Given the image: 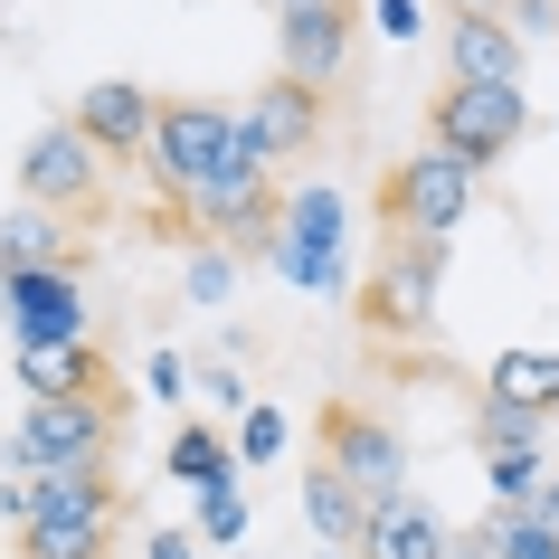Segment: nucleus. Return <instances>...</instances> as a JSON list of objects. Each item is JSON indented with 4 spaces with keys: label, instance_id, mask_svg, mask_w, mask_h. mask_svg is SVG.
Listing matches in <instances>:
<instances>
[{
    "label": "nucleus",
    "instance_id": "5",
    "mask_svg": "<svg viewBox=\"0 0 559 559\" xmlns=\"http://www.w3.org/2000/svg\"><path fill=\"white\" fill-rule=\"evenodd\" d=\"M123 408L95 389V399H29L20 437H10V474H48V465H105L115 455Z\"/></svg>",
    "mask_w": 559,
    "mask_h": 559
},
{
    "label": "nucleus",
    "instance_id": "28",
    "mask_svg": "<svg viewBox=\"0 0 559 559\" xmlns=\"http://www.w3.org/2000/svg\"><path fill=\"white\" fill-rule=\"evenodd\" d=\"M143 389H152V399H190V370H180V352H152V360H143Z\"/></svg>",
    "mask_w": 559,
    "mask_h": 559
},
{
    "label": "nucleus",
    "instance_id": "19",
    "mask_svg": "<svg viewBox=\"0 0 559 559\" xmlns=\"http://www.w3.org/2000/svg\"><path fill=\"white\" fill-rule=\"evenodd\" d=\"M171 484H190V493L237 484V445L218 437V427H180V437H171Z\"/></svg>",
    "mask_w": 559,
    "mask_h": 559
},
{
    "label": "nucleus",
    "instance_id": "33",
    "mask_svg": "<svg viewBox=\"0 0 559 559\" xmlns=\"http://www.w3.org/2000/svg\"><path fill=\"white\" fill-rule=\"evenodd\" d=\"M531 512H550V522H559V474L540 484V493H531Z\"/></svg>",
    "mask_w": 559,
    "mask_h": 559
},
{
    "label": "nucleus",
    "instance_id": "3",
    "mask_svg": "<svg viewBox=\"0 0 559 559\" xmlns=\"http://www.w3.org/2000/svg\"><path fill=\"white\" fill-rule=\"evenodd\" d=\"M437 285H445V237H417V228H389L380 265L360 275V323L380 342H408V332L437 323Z\"/></svg>",
    "mask_w": 559,
    "mask_h": 559
},
{
    "label": "nucleus",
    "instance_id": "34",
    "mask_svg": "<svg viewBox=\"0 0 559 559\" xmlns=\"http://www.w3.org/2000/svg\"><path fill=\"white\" fill-rule=\"evenodd\" d=\"M445 10H502V0H445Z\"/></svg>",
    "mask_w": 559,
    "mask_h": 559
},
{
    "label": "nucleus",
    "instance_id": "4",
    "mask_svg": "<svg viewBox=\"0 0 559 559\" xmlns=\"http://www.w3.org/2000/svg\"><path fill=\"white\" fill-rule=\"evenodd\" d=\"M105 143H95L86 123L67 115V123H38L29 133V152H20V200H48V209H67L76 228L86 218H105Z\"/></svg>",
    "mask_w": 559,
    "mask_h": 559
},
{
    "label": "nucleus",
    "instance_id": "31",
    "mask_svg": "<svg viewBox=\"0 0 559 559\" xmlns=\"http://www.w3.org/2000/svg\"><path fill=\"white\" fill-rule=\"evenodd\" d=\"M190 550H200V531H152L143 540V559H190Z\"/></svg>",
    "mask_w": 559,
    "mask_h": 559
},
{
    "label": "nucleus",
    "instance_id": "22",
    "mask_svg": "<svg viewBox=\"0 0 559 559\" xmlns=\"http://www.w3.org/2000/svg\"><path fill=\"white\" fill-rule=\"evenodd\" d=\"M484 484H493V512H522L550 474H540V445H493L484 455Z\"/></svg>",
    "mask_w": 559,
    "mask_h": 559
},
{
    "label": "nucleus",
    "instance_id": "12",
    "mask_svg": "<svg viewBox=\"0 0 559 559\" xmlns=\"http://www.w3.org/2000/svg\"><path fill=\"white\" fill-rule=\"evenodd\" d=\"M522 48L512 10H455L445 20V76L455 86H522Z\"/></svg>",
    "mask_w": 559,
    "mask_h": 559
},
{
    "label": "nucleus",
    "instance_id": "32",
    "mask_svg": "<svg viewBox=\"0 0 559 559\" xmlns=\"http://www.w3.org/2000/svg\"><path fill=\"white\" fill-rule=\"evenodd\" d=\"M445 559H502V540H493V522H484V531H455V550H445Z\"/></svg>",
    "mask_w": 559,
    "mask_h": 559
},
{
    "label": "nucleus",
    "instance_id": "6",
    "mask_svg": "<svg viewBox=\"0 0 559 559\" xmlns=\"http://www.w3.org/2000/svg\"><path fill=\"white\" fill-rule=\"evenodd\" d=\"M474 209V162H455L445 143L408 152L399 171H380V228H417V237H455Z\"/></svg>",
    "mask_w": 559,
    "mask_h": 559
},
{
    "label": "nucleus",
    "instance_id": "2",
    "mask_svg": "<svg viewBox=\"0 0 559 559\" xmlns=\"http://www.w3.org/2000/svg\"><path fill=\"white\" fill-rule=\"evenodd\" d=\"M275 171H285V162H265V152L237 133L228 171H209V180H200V200L180 209V228H190V237H218V247H275V228H285Z\"/></svg>",
    "mask_w": 559,
    "mask_h": 559
},
{
    "label": "nucleus",
    "instance_id": "30",
    "mask_svg": "<svg viewBox=\"0 0 559 559\" xmlns=\"http://www.w3.org/2000/svg\"><path fill=\"white\" fill-rule=\"evenodd\" d=\"M370 20H380L389 38H417V29H427V20H417V0H370Z\"/></svg>",
    "mask_w": 559,
    "mask_h": 559
},
{
    "label": "nucleus",
    "instance_id": "1",
    "mask_svg": "<svg viewBox=\"0 0 559 559\" xmlns=\"http://www.w3.org/2000/svg\"><path fill=\"white\" fill-rule=\"evenodd\" d=\"M228 152H237V115H228V105L162 95V123H152V152H143L152 190H162V228H180V209L200 200V180L228 171Z\"/></svg>",
    "mask_w": 559,
    "mask_h": 559
},
{
    "label": "nucleus",
    "instance_id": "26",
    "mask_svg": "<svg viewBox=\"0 0 559 559\" xmlns=\"http://www.w3.org/2000/svg\"><path fill=\"white\" fill-rule=\"evenodd\" d=\"M200 540H209V550H228V540H247V493H237V484L200 493Z\"/></svg>",
    "mask_w": 559,
    "mask_h": 559
},
{
    "label": "nucleus",
    "instance_id": "18",
    "mask_svg": "<svg viewBox=\"0 0 559 559\" xmlns=\"http://www.w3.org/2000/svg\"><path fill=\"white\" fill-rule=\"evenodd\" d=\"M20 389L29 399H95L105 389V352L95 342H20Z\"/></svg>",
    "mask_w": 559,
    "mask_h": 559
},
{
    "label": "nucleus",
    "instance_id": "11",
    "mask_svg": "<svg viewBox=\"0 0 559 559\" xmlns=\"http://www.w3.org/2000/svg\"><path fill=\"white\" fill-rule=\"evenodd\" d=\"M275 67L313 86H342L352 67V0H275Z\"/></svg>",
    "mask_w": 559,
    "mask_h": 559
},
{
    "label": "nucleus",
    "instance_id": "9",
    "mask_svg": "<svg viewBox=\"0 0 559 559\" xmlns=\"http://www.w3.org/2000/svg\"><path fill=\"white\" fill-rule=\"evenodd\" d=\"M323 455L352 474L370 502H380V493H408V445H399V427L370 417V408H352V399H332V408H323Z\"/></svg>",
    "mask_w": 559,
    "mask_h": 559
},
{
    "label": "nucleus",
    "instance_id": "16",
    "mask_svg": "<svg viewBox=\"0 0 559 559\" xmlns=\"http://www.w3.org/2000/svg\"><path fill=\"white\" fill-rule=\"evenodd\" d=\"M304 522H313V540H332V550H360V531H370V493L332 465L323 445H313V465H304Z\"/></svg>",
    "mask_w": 559,
    "mask_h": 559
},
{
    "label": "nucleus",
    "instance_id": "8",
    "mask_svg": "<svg viewBox=\"0 0 559 559\" xmlns=\"http://www.w3.org/2000/svg\"><path fill=\"white\" fill-rule=\"evenodd\" d=\"M332 86H313V76H295V67H275L247 105H237V133L265 152V162H304V152L323 143V123H332V105H323Z\"/></svg>",
    "mask_w": 559,
    "mask_h": 559
},
{
    "label": "nucleus",
    "instance_id": "13",
    "mask_svg": "<svg viewBox=\"0 0 559 559\" xmlns=\"http://www.w3.org/2000/svg\"><path fill=\"white\" fill-rule=\"evenodd\" d=\"M10 332L20 342H86V295H76V265H29V275H0Z\"/></svg>",
    "mask_w": 559,
    "mask_h": 559
},
{
    "label": "nucleus",
    "instance_id": "21",
    "mask_svg": "<svg viewBox=\"0 0 559 559\" xmlns=\"http://www.w3.org/2000/svg\"><path fill=\"white\" fill-rule=\"evenodd\" d=\"M540 427H550V408H522V399H474V445L493 455V445H540Z\"/></svg>",
    "mask_w": 559,
    "mask_h": 559
},
{
    "label": "nucleus",
    "instance_id": "14",
    "mask_svg": "<svg viewBox=\"0 0 559 559\" xmlns=\"http://www.w3.org/2000/svg\"><path fill=\"white\" fill-rule=\"evenodd\" d=\"M76 123L105 143V162H143V152H152V123H162V95H152V86H123V76H105V86L76 95Z\"/></svg>",
    "mask_w": 559,
    "mask_h": 559
},
{
    "label": "nucleus",
    "instance_id": "17",
    "mask_svg": "<svg viewBox=\"0 0 559 559\" xmlns=\"http://www.w3.org/2000/svg\"><path fill=\"white\" fill-rule=\"evenodd\" d=\"M29 265H76V218L48 200H20L0 218V275H29Z\"/></svg>",
    "mask_w": 559,
    "mask_h": 559
},
{
    "label": "nucleus",
    "instance_id": "24",
    "mask_svg": "<svg viewBox=\"0 0 559 559\" xmlns=\"http://www.w3.org/2000/svg\"><path fill=\"white\" fill-rule=\"evenodd\" d=\"M285 455V417L265 408V399H247L237 408V465H275Z\"/></svg>",
    "mask_w": 559,
    "mask_h": 559
},
{
    "label": "nucleus",
    "instance_id": "29",
    "mask_svg": "<svg viewBox=\"0 0 559 559\" xmlns=\"http://www.w3.org/2000/svg\"><path fill=\"white\" fill-rule=\"evenodd\" d=\"M502 10H512L522 38H559V0H502Z\"/></svg>",
    "mask_w": 559,
    "mask_h": 559
},
{
    "label": "nucleus",
    "instance_id": "7",
    "mask_svg": "<svg viewBox=\"0 0 559 559\" xmlns=\"http://www.w3.org/2000/svg\"><path fill=\"white\" fill-rule=\"evenodd\" d=\"M522 133H531V95L522 86H455V76H445V95L427 105V143H445L455 162H474V171H493Z\"/></svg>",
    "mask_w": 559,
    "mask_h": 559
},
{
    "label": "nucleus",
    "instance_id": "20",
    "mask_svg": "<svg viewBox=\"0 0 559 559\" xmlns=\"http://www.w3.org/2000/svg\"><path fill=\"white\" fill-rule=\"evenodd\" d=\"M493 399H522V408H559V352H502L484 370Z\"/></svg>",
    "mask_w": 559,
    "mask_h": 559
},
{
    "label": "nucleus",
    "instance_id": "23",
    "mask_svg": "<svg viewBox=\"0 0 559 559\" xmlns=\"http://www.w3.org/2000/svg\"><path fill=\"white\" fill-rule=\"evenodd\" d=\"M493 540H502V559H559V522L550 512H493Z\"/></svg>",
    "mask_w": 559,
    "mask_h": 559
},
{
    "label": "nucleus",
    "instance_id": "10",
    "mask_svg": "<svg viewBox=\"0 0 559 559\" xmlns=\"http://www.w3.org/2000/svg\"><path fill=\"white\" fill-rule=\"evenodd\" d=\"M265 257L285 265L295 285H313V295H342V285H352V275H342V200H332V190L285 200V228H275Z\"/></svg>",
    "mask_w": 559,
    "mask_h": 559
},
{
    "label": "nucleus",
    "instance_id": "27",
    "mask_svg": "<svg viewBox=\"0 0 559 559\" xmlns=\"http://www.w3.org/2000/svg\"><path fill=\"white\" fill-rule=\"evenodd\" d=\"M200 408H247V389H237L228 360H200Z\"/></svg>",
    "mask_w": 559,
    "mask_h": 559
},
{
    "label": "nucleus",
    "instance_id": "35",
    "mask_svg": "<svg viewBox=\"0 0 559 559\" xmlns=\"http://www.w3.org/2000/svg\"><path fill=\"white\" fill-rule=\"evenodd\" d=\"M323 559H360V550H332V540H323Z\"/></svg>",
    "mask_w": 559,
    "mask_h": 559
},
{
    "label": "nucleus",
    "instance_id": "15",
    "mask_svg": "<svg viewBox=\"0 0 559 559\" xmlns=\"http://www.w3.org/2000/svg\"><path fill=\"white\" fill-rule=\"evenodd\" d=\"M445 550H455V531H445L417 493H380V502H370L360 559H445Z\"/></svg>",
    "mask_w": 559,
    "mask_h": 559
},
{
    "label": "nucleus",
    "instance_id": "25",
    "mask_svg": "<svg viewBox=\"0 0 559 559\" xmlns=\"http://www.w3.org/2000/svg\"><path fill=\"white\" fill-rule=\"evenodd\" d=\"M180 285H190V304H228V285H237V247H218V237H209L200 257H190V275H180Z\"/></svg>",
    "mask_w": 559,
    "mask_h": 559
}]
</instances>
